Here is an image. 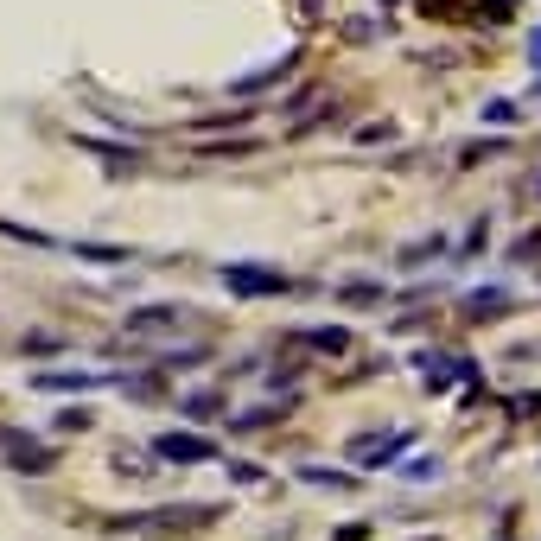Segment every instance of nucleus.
Returning <instances> with one entry per match:
<instances>
[{
    "instance_id": "f257e3e1",
    "label": "nucleus",
    "mask_w": 541,
    "mask_h": 541,
    "mask_svg": "<svg viewBox=\"0 0 541 541\" xmlns=\"http://www.w3.org/2000/svg\"><path fill=\"white\" fill-rule=\"evenodd\" d=\"M185 319H191V306H147V312H128L121 338H128V344H153V338H172Z\"/></svg>"
},
{
    "instance_id": "f03ea898",
    "label": "nucleus",
    "mask_w": 541,
    "mask_h": 541,
    "mask_svg": "<svg viewBox=\"0 0 541 541\" xmlns=\"http://www.w3.org/2000/svg\"><path fill=\"white\" fill-rule=\"evenodd\" d=\"M223 287L242 293V300H261V293H287V274H281V268H249V261H230V268H223Z\"/></svg>"
},
{
    "instance_id": "7ed1b4c3",
    "label": "nucleus",
    "mask_w": 541,
    "mask_h": 541,
    "mask_svg": "<svg viewBox=\"0 0 541 541\" xmlns=\"http://www.w3.org/2000/svg\"><path fill=\"white\" fill-rule=\"evenodd\" d=\"M153 452H160V459H172V465H211V459H217V446L204 440V433H160V440H153Z\"/></svg>"
},
{
    "instance_id": "20e7f679",
    "label": "nucleus",
    "mask_w": 541,
    "mask_h": 541,
    "mask_svg": "<svg viewBox=\"0 0 541 541\" xmlns=\"http://www.w3.org/2000/svg\"><path fill=\"white\" fill-rule=\"evenodd\" d=\"M293 64H300V51H281L274 64H261V71L236 77V96H261V90H274V83H287V77H293Z\"/></svg>"
},
{
    "instance_id": "39448f33",
    "label": "nucleus",
    "mask_w": 541,
    "mask_h": 541,
    "mask_svg": "<svg viewBox=\"0 0 541 541\" xmlns=\"http://www.w3.org/2000/svg\"><path fill=\"white\" fill-rule=\"evenodd\" d=\"M7 465H13V471H32V478H39V471H51V465H58V452H51V446H26V440H13Z\"/></svg>"
},
{
    "instance_id": "423d86ee",
    "label": "nucleus",
    "mask_w": 541,
    "mask_h": 541,
    "mask_svg": "<svg viewBox=\"0 0 541 541\" xmlns=\"http://www.w3.org/2000/svg\"><path fill=\"white\" fill-rule=\"evenodd\" d=\"M300 344H312V351H331V357H338V351H344V344H351V338H344L338 325H312V331H300Z\"/></svg>"
},
{
    "instance_id": "0eeeda50",
    "label": "nucleus",
    "mask_w": 541,
    "mask_h": 541,
    "mask_svg": "<svg viewBox=\"0 0 541 541\" xmlns=\"http://www.w3.org/2000/svg\"><path fill=\"white\" fill-rule=\"evenodd\" d=\"M503 306H510V293H497V287H491V293H471V300H465V319H497Z\"/></svg>"
},
{
    "instance_id": "6e6552de",
    "label": "nucleus",
    "mask_w": 541,
    "mask_h": 541,
    "mask_svg": "<svg viewBox=\"0 0 541 541\" xmlns=\"http://www.w3.org/2000/svg\"><path fill=\"white\" fill-rule=\"evenodd\" d=\"M478 115H484V121H491V128H510V121H516L522 109H516V102H510V96H491V102H484V109H478Z\"/></svg>"
},
{
    "instance_id": "1a4fd4ad",
    "label": "nucleus",
    "mask_w": 541,
    "mask_h": 541,
    "mask_svg": "<svg viewBox=\"0 0 541 541\" xmlns=\"http://www.w3.org/2000/svg\"><path fill=\"white\" fill-rule=\"evenodd\" d=\"M77 147H90V153H102V160L109 166H134V147H109V141H90V134H83Z\"/></svg>"
},
{
    "instance_id": "9d476101",
    "label": "nucleus",
    "mask_w": 541,
    "mask_h": 541,
    "mask_svg": "<svg viewBox=\"0 0 541 541\" xmlns=\"http://www.w3.org/2000/svg\"><path fill=\"white\" fill-rule=\"evenodd\" d=\"M503 147H510V141H471V147L459 153V166H484V160H497Z\"/></svg>"
},
{
    "instance_id": "9b49d317",
    "label": "nucleus",
    "mask_w": 541,
    "mask_h": 541,
    "mask_svg": "<svg viewBox=\"0 0 541 541\" xmlns=\"http://www.w3.org/2000/svg\"><path fill=\"white\" fill-rule=\"evenodd\" d=\"M478 20H491V26H510V20H516V0H478Z\"/></svg>"
},
{
    "instance_id": "f8f14e48",
    "label": "nucleus",
    "mask_w": 541,
    "mask_h": 541,
    "mask_svg": "<svg viewBox=\"0 0 541 541\" xmlns=\"http://www.w3.org/2000/svg\"><path fill=\"white\" fill-rule=\"evenodd\" d=\"M77 255H83V261H128L121 249H109V242H77Z\"/></svg>"
},
{
    "instance_id": "ddd939ff",
    "label": "nucleus",
    "mask_w": 541,
    "mask_h": 541,
    "mask_svg": "<svg viewBox=\"0 0 541 541\" xmlns=\"http://www.w3.org/2000/svg\"><path fill=\"white\" fill-rule=\"evenodd\" d=\"M39 389H96V376H39Z\"/></svg>"
},
{
    "instance_id": "4468645a",
    "label": "nucleus",
    "mask_w": 541,
    "mask_h": 541,
    "mask_svg": "<svg viewBox=\"0 0 541 541\" xmlns=\"http://www.w3.org/2000/svg\"><path fill=\"white\" fill-rule=\"evenodd\" d=\"M344 300H351V306H370V300H382V287H370V281H351V287H344Z\"/></svg>"
},
{
    "instance_id": "2eb2a0df",
    "label": "nucleus",
    "mask_w": 541,
    "mask_h": 541,
    "mask_svg": "<svg viewBox=\"0 0 541 541\" xmlns=\"http://www.w3.org/2000/svg\"><path fill=\"white\" fill-rule=\"evenodd\" d=\"M440 249H446V242H440V236H433V242H414V249H408V255H401V261H408V268H421V261H427V255H440Z\"/></svg>"
},
{
    "instance_id": "dca6fc26",
    "label": "nucleus",
    "mask_w": 541,
    "mask_h": 541,
    "mask_svg": "<svg viewBox=\"0 0 541 541\" xmlns=\"http://www.w3.org/2000/svg\"><path fill=\"white\" fill-rule=\"evenodd\" d=\"M185 414H198V421H211V414H217V395H191V401H185Z\"/></svg>"
},
{
    "instance_id": "f3484780",
    "label": "nucleus",
    "mask_w": 541,
    "mask_h": 541,
    "mask_svg": "<svg viewBox=\"0 0 541 541\" xmlns=\"http://www.w3.org/2000/svg\"><path fill=\"white\" fill-rule=\"evenodd\" d=\"M58 427H64V433H83V427H90V414H83V408H64Z\"/></svg>"
},
{
    "instance_id": "a211bd4d",
    "label": "nucleus",
    "mask_w": 541,
    "mask_h": 541,
    "mask_svg": "<svg viewBox=\"0 0 541 541\" xmlns=\"http://www.w3.org/2000/svg\"><path fill=\"white\" fill-rule=\"evenodd\" d=\"M529 71H541V26L529 32Z\"/></svg>"
},
{
    "instance_id": "6ab92c4d",
    "label": "nucleus",
    "mask_w": 541,
    "mask_h": 541,
    "mask_svg": "<svg viewBox=\"0 0 541 541\" xmlns=\"http://www.w3.org/2000/svg\"><path fill=\"white\" fill-rule=\"evenodd\" d=\"M300 13H306V20H319V13H325V0H300Z\"/></svg>"
},
{
    "instance_id": "aec40b11",
    "label": "nucleus",
    "mask_w": 541,
    "mask_h": 541,
    "mask_svg": "<svg viewBox=\"0 0 541 541\" xmlns=\"http://www.w3.org/2000/svg\"><path fill=\"white\" fill-rule=\"evenodd\" d=\"M529 96H535V102H541V71H535V90H529Z\"/></svg>"
},
{
    "instance_id": "412c9836",
    "label": "nucleus",
    "mask_w": 541,
    "mask_h": 541,
    "mask_svg": "<svg viewBox=\"0 0 541 541\" xmlns=\"http://www.w3.org/2000/svg\"><path fill=\"white\" fill-rule=\"evenodd\" d=\"M535 198H541V172H535Z\"/></svg>"
},
{
    "instance_id": "4be33fe9",
    "label": "nucleus",
    "mask_w": 541,
    "mask_h": 541,
    "mask_svg": "<svg viewBox=\"0 0 541 541\" xmlns=\"http://www.w3.org/2000/svg\"><path fill=\"white\" fill-rule=\"evenodd\" d=\"M382 7H401V0H382Z\"/></svg>"
}]
</instances>
